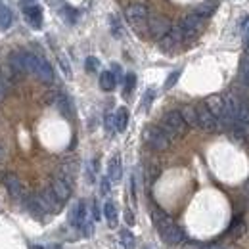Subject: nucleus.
Returning <instances> with one entry per match:
<instances>
[{
	"label": "nucleus",
	"mask_w": 249,
	"mask_h": 249,
	"mask_svg": "<svg viewBox=\"0 0 249 249\" xmlns=\"http://www.w3.org/2000/svg\"><path fill=\"white\" fill-rule=\"evenodd\" d=\"M23 65H25V73H33L40 81H44V83H52L54 81V69L42 56L23 54Z\"/></svg>",
	"instance_id": "1"
},
{
	"label": "nucleus",
	"mask_w": 249,
	"mask_h": 249,
	"mask_svg": "<svg viewBox=\"0 0 249 249\" xmlns=\"http://www.w3.org/2000/svg\"><path fill=\"white\" fill-rule=\"evenodd\" d=\"M159 128L163 130V134L169 138V140H177L180 136H184L188 130L186 123L182 121L180 113L178 111H167L159 123Z\"/></svg>",
	"instance_id": "2"
},
{
	"label": "nucleus",
	"mask_w": 249,
	"mask_h": 249,
	"mask_svg": "<svg viewBox=\"0 0 249 249\" xmlns=\"http://www.w3.org/2000/svg\"><path fill=\"white\" fill-rule=\"evenodd\" d=\"M144 140L152 150H157V152H165L171 146V140L163 134V130L159 126H146L144 128Z\"/></svg>",
	"instance_id": "3"
},
{
	"label": "nucleus",
	"mask_w": 249,
	"mask_h": 249,
	"mask_svg": "<svg viewBox=\"0 0 249 249\" xmlns=\"http://www.w3.org/2000/svg\"><path fill=\"white\" fill-rule=\"evenodd\" d=\"M205 21H207V19L201 18V16H197L196 12L188 14L186 18L180 21V29L184 33V38H194V36H197L199 33L203 31Z\"/></svg>",
	"instance_id": "4"
},
{
	"label": "nucleus",
	"mask_w": 249,
	"mask_h": 249,
	"mask_svg": "<svg viewBox=\"0 0 249 249\" xmlns=\"http://www.w3.org/2000/svg\"><path fill=\"white\" fill-rule=\"evenodd\" d=\"M196 113H197V126H199V128H203V130H207V132H217V130L222 128V126H220V121H218L217 117H213V113L205 107V104L196 106Z\"/></svg>",
	"instance_id": "5"
},
{
	"label": "nucleus",
	"mask_w": 249,
	"mask_h": 249,
	"mask_svg": "<svg viewBox=\"0 0 249 249\" xmlns=\"http://www.w3.org/2000/svg\"><path fill=\"white\" fill-rule=\"evenodd\" d=\"M157 232L161 234L163 242L169 244V246H178V244L184 242V230L175 220L169 222V224H165V226H161V228H157Z\"/></svg>",
	"instance_id": "6"
},
{
	"label": "nucleus",
	"mask_w": 249,
	"mask_h": 249,
	"mask_svg": "<svg viewBox=\"0 0 249 249\" xmlns=\"http://www.w3.org/2000/svg\"><path fill=\"white\" fill-rule=\"evenodd\" d=\"M171 27L173 25H171L169 18H165V16H152L148 19V31L157 40H161L163 36H167L169 31H171Z\"/></svg>",
	"instance_id": "7"
},
{
	"label": "nucleus",
	"mask_w": 249,
	"mask_h": 249,
	"mask_svg": "<svg viewBox=\"0 0 249 249\" xmlns=\"http://www.w3.org/2000/svg\"><path fill=\"white\" fill-rule=\"evenodd\" d=\"M124 18L132 27H140L142 23H146L148 19V8L144 4H128L124 10Z\"/></svg>",
	"instance_id": "8"
},
{
	"label": "nucleus",
	"mask_w": 249,
	"mask_h": 249,
	"mask_svg": "<svg viewBox=\"0 0 249 249\" xmlns=\"http://www.w3.org/2000/svg\"><path fill=\"white\" fill-rule=\"evenodd\" d=\"M38 197H40V201H42V207L46 209V213H58L60 211V207H62V201L54 196V192L50 190V188H46V190H42L40 194H38Z\"/></svg>",
	"instance_id": "9"
},
{
	"label": "nucleus",
	"mask_w": 249,
	"mask_h": 249,
	"mask_svg": "<svg viewBox=\"0 0 249 249\" xmlns=\"http://www.w3.org/2000/svg\"><path fill=\"white\" fill-rule=\"evenodd\" d=\"M87 218L89 217H87V205H85V201H77L71 207V211H69V224L75 226V228H81Z\"/></svg>",
	"instance_id": "10"
},
{
	"label": "nucleus",
	"mask_w": 249,
	"mask_h": 249,
	"mask_svg": "<svg viewBox=\"0 0 249 249\" xmlns=\"http://www.w3.org/2000/svg\"><path fill=\"white\" fill-rule=\"evenodd\" d=\"M2 184H4V188L8 190V194H10L12 197H19V196L23 194V184H21V180H19L16 175H12V173H8V175L2 177Z\"/></svg>",
	"instance_id": "11"
},
{
	"label": "nucleus",
	"mask_w": 249,
	"mask_h": 249,
	"mask_svg": "<svg viewBox=\"0 0 249 249\" xmlns=\"http://www.w3.org/2000/svg\"><path fill=\"white\" fill-rule=\"evenodd\" d=\"M205 107L213 113V117H217L218 121L224 117V98L218 96V94H213L205 100Z\"/></svg>",
	"instance_id": "12"
},
{
	"label": "nucleus",
	"mask_w": 249,
	"mask_h": 249,
	"mask_svg": "<svg viewBox=\"0 0 249 249\" xmlns=\"http://www.w3.org/2000/svg\"><path fill=\"white\" fill-rule=\"evenodd\" d=\"M23 14H25L27 21L31 23L35 29H38L42 25V8L38 4H27L23 8Z\"/></svg>",
	"instance_id": "13"
},
{
	"label": "nucleus",
	"mask_w": 249,
	"mask_h": 249,
	"mask_svg": "<svg viewBox=\"0 0 249 249\" xmlns=\"http://www.w3.org/2000/svg\"><path fill=\"white\" fill-rule=\"evenodd\" d=\"M123 177V165H121V156L115 154V156L109 159V165H107V178L111 182H119Z\"/></svg>",
	"instance_id": "14"
},
{
	"label": "nucleus",
	"mask_w": 249,
	"mask_h": 249,
	"mask_svg": "<svg viewBox=\"0 0 249 249\" xmlns=\"http://www.w3.org/2000/svg\"><path fill=\"white\" fill-rule=\"evenodd\" d=\"M50 190L54 192V196L60 199V201H67L69 199V196H71V186L63 180V178H54L52 180V186H50Z\"/></svg>",
	"instance_id": "15"
},
{
	"label": "nucleus",
	"mask_w": 249,
	"mask_h": 249,
	"mask_svg": "<svg viewBox=\"0 0 249 249\" xmlns=\"http://www.w3.org/2000/svg\"><path fill=\"white\" fill-rule=\"evenodd\" d=\"M25 207L31 211L33 217L42 218V215L46 213V209L42 207V201H40V197H38V196H31V197H27V199H25Z\"/></svg>",
	"instance_id": "16"
},
{
	"label": "nucleus",
	"mask_w": 249,
	"mask_h": 249,
	"mask_svg": "<svg viewBox=\"0 0 249 249\" xmlns=\"http://www.w3.org/2000/svg\"><path fill=\"white\" fill-rule=\"evenodd\" d=\"M104 217H106L107 224H109L111 228H115V226H117L119 213H117V205H115L113 201H106V203H104Z\"/></svg>",
	"instance_id": "17"
},
{
	"label": "nucleus",
	"mask_w": 249,
	"mask_h": 249,
	"mask_svg": "<svg viewBox=\"0 0 249 249\" xmlns=\"http://www.w3.org/2000/svg\"><path fill=\"white\" fill-rule=\"evenodd\" d=\"M115 87H117V79L113 77V73L111 71H102L100 73V89L106 90V92H111V90H115Z\"/></svg>",
	"instance_id": "18"
},
{
	"label": "nucleus",
	"mask_w": 249,
	"mask_h": 249,
	"mask_svg": "<svg viewBox=\"0 0 249 249\" xmlns=\"http://www.w3.org/2000/svg\"><path fill=\"white\" fill-rule=\"evenodd\" d=\"M126 124H128V109L126 107H119L115 111V115H113V126H115L117 132H123L124 128H126Z\"/></svg>",
	"instance_id": "19"
},
{
	"label": "nucleus",
	"mask_w": 249,
	"mask_h": 249,
	"mask_svg": "<svg viewBox=\"0 0 249 249\" xmlns=\"http://www.w3.org/2000/svg\"><path fill=\"white\" fill-rule=\"evenodd\" d=\"M178 113H180L182 121L186 123V126H194V128H197V113H196V107H194V106H184Z\"/></svg>",
	"instance_id": "20"
},
{
	"label": "nucleus",
	"mask_w": 249,
	"mask_h": 249,
	"mask_svg": "<svg viewBox=\"0 0 249 249\" xmlns=\"http://www.w3.org/2000/svg\"><path fill=\"white\" fill-rule=\"evenodd\" d=\"M14 23V14L8 6H0V31H8Z\"/></svg>",
	"instance_id": "21"
},
{
	"label": "nucleus",
	"mask_w": 249,
	"mask_h": 249,
	"mask_svg": "<svg viewBox=\"0 0 249 249\" xmlns=\"http://www.w3.org/2000/svg\"><path fill=\"white\" fill-rule=\"evenodd\" d=\"M236 121L244 126H249V104L240 100V106H238V113H236Z\"/></svg>",
	"instance_id": "22"
},
{
	"label": "nucleus",
	"mask_w": 249,
	"mask_h": 249,
	"mask_svg": "<svg viewBox=\"0 0 249 249\" xmlns=\"http://www.w3.org/2000/svg\"><path fill=\"white\" fill-rule=\"evenodd\" d=\"M215 10H217V2L209 0V2H203V4H199V6L196 8V14L207 19L209 16H213V14H215Z\"/></svg>",
	"instance_id": "23"
},
{
	"label": "nucleus",
	"mask_w": 249,
	"mask_h": 249,
	"mask_svg": "<svg viewBox=\"0 0 249 249\" xmlns=\"http://www.w3.org/2000/svg\"><path fill=\"white\" fill-rule=\"evenodd\" d=\"M8 65L14 69V73H25L23 52H16V54H12V58H10V63H8Z\"/></svg>",
	"instance_id": "24"
},
{
	"label": "nucleus",
	"mask_w": 249,
	"mask_h": 249,
	"mask_svg": "<svg viewBox=\"0 0 249 249\" xmlns=\"http://www.w3.org/2000/svg\"><path fill=\"white\" fill-rule=\"evenodd\" d=\"M119 240H121V246L124 249H136V240H134L130 230H121L119 232Z\"/></svg>",
	"instance_id": "25"
},
{
	"label": "nucleus",
	"mask_w": 249,
	"mask_h": 249,
	"mask_svg": "<svg viewBox=\"0 0 249 249\" xmlns=\"http://www.w3.org/2000/svg\"><path fill=\"white\" fill-rule=\"evenodd\" d=\"M240 81H242V85H246L249 89V56L246 54L244 58H242V62H240Z\"/></svg>",
	"instance_id": "26"
},
{
	"label": "nucleus",
	"mask_w": 249,
	"mask_h": 249,
	"mask_svg": "<svg viewBox=\"0 0 249 249\" xmlns=\"http://www.w3.org/2000/svg\"><path fill=\"white\" fill-rule=\"evenodd\" d=\"M56 104H58V107L62 109V113L65 115V117L71 115V104H69L67 96H58V98H56Z\"/></svg>",
	"instance_id": "27"
},
{
	"label": "nucleus",
	"mask_w": 249,
	"mask_h": 249,
	"mask_svg": "<svg viewBox=\"0 0 249 249\" xmlns=\"http://www.w3.org/2000/svg\"><path fill=\"white\" fill-rule=\"evenodd\" d=\"M134 87H136V75L134 73H126V77H124V94L132 92Z\"/></svg>",
	"instance_id": "28"
},
{
	"label": "nucleus",
	"mask_w": 249,
	"mask_h": 249,
	"mask_svg": "<svg viewBox=\"0 0 249 249\" xmlns=\"http://www.w3.org/2000/svg\"><path fill=\"white\" fill-rule=\"evenodd\" d=\"M62 14H63V18H65V21H67V23H75V21H77V12H75L73 8L63 6Z\"/></svg>",
	"instance_id": "29"
},
{
	"label": "nucleus",
	"mask_w": 249,
	"mask_h": 249,
	"mask_svg": "<svg viewBox=\"0 0 249 249\" xmlns=\"http://www.w3.org/2000/svg\"><path fill=\"white\" fill-rule=\"evenodd\" d=\"M178 77H180V71H173V73L167 77V81H165V89H167V90H169V89H173V87L177 85Z\"/></svg>",
	"instance_id": "30"
},
{
	"label": "nucleus",
	"mask_w": 249,
	"mask_h": 249,
	"mask_svg": "<svg viewBox=\"0 0 249 249\" xmlns=\"http://www.w3.org/2000/svg\"><path fill=\"white\" fill-rule=\"evenodd\" d=\"M109 190H111V180L107 177H102V180H100V194L102 196H107Z\"/></svg>",
	"instance_id": "31"
},
{
	"label": "nucleus",
	"mask_w": 249,
	"mask_h": 249,
	"mask_svg": "<svg viewBox=\"0 0 249 249\" xmlns=\"http://www.w3.org/2000/svg\"><path fill=\"white\" fill-rule=\"evenodd\" d=\"M85 65H87V71H89V73H96V71H98V67H100V62H98L94 56H90V58H87Z\"/></svg>",
	"instance_id": "32"
},
{
	"label": "nucleus",
	"mask_w": 249,
	"mask_h": 249,
	"mask_svg": "<svg viewBox=\"0 0 249 249\" xmlns=\"http://www.w3.org/2000/svg\"><path fill=\"white\" fill-rule=\"evenodd\" d=\"M154 96H156V92L150 89V90H146V94H144V100H142V107H150V104L154 102Z\"/></svg>",
	"instance_id": "33"
},
{
	"label": "nucleus",
	"mask_w": 249,
	"mask_h": 249,
	"mask_svg": "<svg viewBox=\"0 0 249 249\" xmlns=\"http://www.w3.org/2000/svg\"><path fill=\"white\" fill-rule=\"evenodd\" d=\"M111 31H113V35H115L117 38H121V36H123V31H121V27H119L117 18H111Z\"/></svg>",
	"instance_id": "34"
},
{
	"label": "nucleus",
	"mask_w": 249,
	"mask_h": 249,
	"mask_svg": "<svg viewBox=\"0 0 249 249\" xmlns=\"http://www.w3.org/2000/svg\"><path fill=\"white\" fill-rule=\"evenodd\" d=\"M111 73H113V77H115L117 81H121V65H119V63H113V65H111Z\"/></svg>",
	"instance_id": "35"
},
{
	"label": "nucleus",
	"mask_w": 249,
	"mask_h": 249,
	"mask_svg": "<svg viewBox=\"0 0 249 249\" xmlns=\"http://www.w3.org/2000/svg\"><path fill=\"white\" fill-rule=\"evenodd\" d=\"M203 246L201 244H197V242H184L182 244V249H201Z\"/></svg>",
	"instance_id": "36"
},
{
	"label": "nucleus",
	"mask_w": 249,
	"mask_h": 249,
	"mask_svg": "<svg viewBox=\"0 0 249 249\" xmlns=\"http://www.w3.org/2000/svg\"><path fill=\"white\" fill-rule=\"evenodd\" d=\"M244 42H246V52L249 56V23L246 25V31H244Z\"/></svg>",
	"instance_id": "37"
},
{
	"label": "nucleus",
	"mask_w": 249,
	"mask_h": 249,
	"mask_svg": "<svg viewBox=\"0 0 249 249\" xmlns=\"http://www.w3.org/2000/svg\"><path fill=\"white\" fill-rule=\"evenodd\" d=\"M92 215H94V218H96V220L100 218V209H98V201H96V199L92 201Z\"/></svg>",
	"instance_id": "38"
},
{
	"label": "nucleus",
	"mask_w": 249,
	"mask_h": 249,
	"mask_svg": "<svg viewBox=\"0 0 249 249\" xmlns=\"http://www.w3.org/2000/svg\"><path fill=\"white\" fill-rule=\"evenodd\" d=\"M6 90H8V89L4 87V83H2V79H0V102L6 98Z\"/></svg>",
	"instance_id": "39"
},
{
	"label": "nucleus",
	"mask_w": 249,
	"mask_h": 249,
	"mask_svg": "<svg viewBox=\"0 0 249 249\" xmlns=\"http://www.w3.org/2000/svg\"><path fill=\"white\" fill-rule=\"evenodd\" d=\"M106 124H107V130H109V132L115 128V126H113V117H111V115H107V119H106Z\"/></svg>",
	"instance_id": "40"
},
{
	"label": "nucleus",
	"mask_w": 249,
	"mask_h": 249,
	"mask_svg": "<svg viewBox=\"0 0 249 249\" xmlns=\"http://www.w3.org/2000/svg\"><path fill=\"white\" fill-rule=\"evenodd\" d=\"M201 249H224L222 246H218V244H209V246H203Z\"/></svg>",
	"instance_id": "41"
},
{
	"label": "nucleus",
	"mask_w": 249,
	"mask_h": 249,
	"mask_svg": "<svg viewBox=\"0 0 249 249\" xmlns=\"http://www.w3.org/2000/svg\"><path fill=\"white\" fill-rule=\"evenodd\" d=\"M4 157H6V150H4V146L0 144V161H4Z\"/></svg>",
	"instance_id": "42"
}]
</instances>
